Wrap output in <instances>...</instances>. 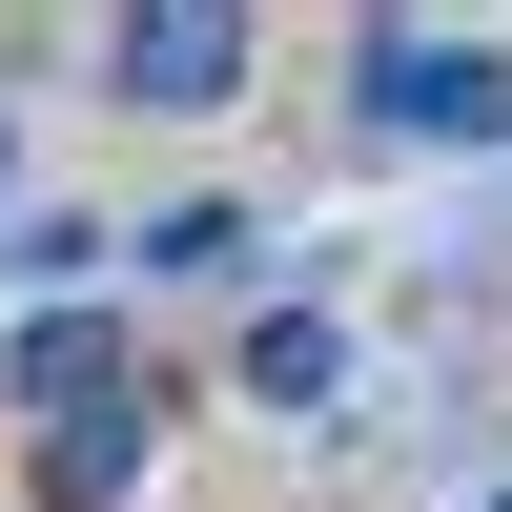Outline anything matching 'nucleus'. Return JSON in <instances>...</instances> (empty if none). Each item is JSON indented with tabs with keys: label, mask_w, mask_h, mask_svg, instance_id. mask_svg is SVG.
<instances>
[{
	"label": "nucleus",
	"mask_w": 512,
	"mask_h": 512,
	"mask_svg": "<svg viewBox=\"0 0 512 512\" xmlns=\"http://www.w3.org/2000/svg\"><path fill=\"white\" fill-rule=\"evenodd\" d=\"M492 512H512V472H492Z\"/></svg>",
	"instance_id": "obj_8"
},
{
	"label": "nucleus",
	"mask_w": 512,
	"mask_h": 512,
	"mask_svg": "<svg viewBox=\"0 0 512 512\" xmlns=\"http://www.w3.org/2000/svg\"><path fill=\"white\" fill-rule=\"evenodd\" d=\"M349 308H246V349H226V390L267 410V431H328V410H349Z\"/></svg>",
	"instance_id": "obj_5"
},
{
	"label": "nucleus",
	"mask_w": 512,
	"mask_h": 512,
	"mask_svg": "<svg viewBox=\"0 0 512 512\" xmlns=\"http://www.w3.org/2000/svg\"><path fill=\"white\" fill-rule=\"evenodd\" d=\"M123 390H164V369L123 349L103 308H21L0 328V431H82V410H123Z\"/></svg>",
	"instance_id": "obj_3"
},
{
	"label": "nucleus",
	"mask_w": 512,
	"mask_h": 512,
	"mask_svg": "<svg viewBox=\"0 0 512 512\" xmlns=\"http://www.w3.org/2000/svg\"><path fill=\"white\" fill-rule=\"evenodd\" d=\"M349 144H512V41H472V21H369L349 41Z\"/></svg>",
	"instance_id": "obj_1"
},
{
	"label": "nucleus",
	"mask_w": 512,
	"mask_h": 512,
	"mask_svg": "<svg viewBox=\"0 0 512 512\" xmlns=\"http://www.w3.org/2000/svg\"><path fill=\"white\" fill-rule=\"evenodd\" d=\"M82 82H103L123 123H226L246 82H267V21H246V0H123Z\"/></svg>",
	"instance_id": "obj_2"
},
{
	"label": "nucleus",
	"mask_w": 512,
	"mask_h": 512,
	"mask_svg": "<svg viewBox=\"0 0 512 512\" xmlns=\"http://www.w3.org/2000/svg\"><path fill=\"white\" fill-rule=\"evenodd\" d=\"M164 410H185V369L123 390V410H82V431H21V512H123V492L164 472Z\"/></svg>",
	"instance_id": "obj_4"
},
{
	"label": "nucleus",
	"mask_w": 512,
	"mask_h": 512,
	"mask_svg": "<svg viewBox=\"0 0 512 512\" xmlns=\"http://www.w3.org/2000/svg\"><path fill=\"white\" fill-rule=\"evenodd\" d=\"M0 185H21V123H0Z\"/></svg>",
	"instance_id": "obj_7"
},
{
	"label": "nucleus",
	"mask_w": 512,
	"mask_h": 512,
	"mask_svg": "<svg viewBox=\"0 0 512 512\" xmlns=\"http://www.w3.org/2000/svg\"><path fill=\"white\" fill-rule=\"evenodd\" d=\"M246 246H267V205H246V185H185V205H123V267H144V287H226Z\"/></svg>",
	"instance_id": "obj_6"
}]
</instances>
